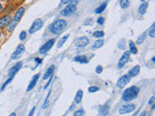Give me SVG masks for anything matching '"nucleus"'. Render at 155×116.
Instances as JSON below:
<instances>
[{
  "label": "nucleus",
  "mask_w": 155,
  "mask_h": 116,
  "mask_svg": "<svg viewBox=\"0 0 155 116\" xmlns=\"http://www.w3.org/2000/svg\"><path fill=\"white\" fill-rule=\"evenodd\" d=\"M79 3V0H73L72 2H70L69 4H67V6L61 11V16L62 17H71L72 15H74L77 11V5Z\"/></svg>",
  "instance_id": "obj_3"
},
{
  "label": "nucleus",
  "mask_w": 155,
  "mask_h": 116,
  "mask_svg": "<svg viewBox=\"0 0 155 116\" xmlns=\"http://www.w3.org/2000/svg\"><path fill=\"white\" fill-rule=\"evenodd\" d=\"M85 112L83 109H79V110H76L75 112H74V115L75 116H80V115H85Z\"/></svg>",
  "instance_id": "obj_33"
},
{
  "label": "nucleus",
  "mask_w": 155,
  "mask_h": 116,
  "mask_svg": "<svg viewBox=\"0 0 155 116\" xmlns=\"http://www.w3.org/2000/svg\"><path fill=\"white\" fill-rule=\"evenodd\" d=\"M54 69H55V67H54V65H51L50 68H48V69L47 70L46 74H45L44 76H43V79H44V80H46L47 79H48V77H50V76L53 74Z\"/></svg>",
  "instance_id": "obj_20"
},
{
  "label": "nucleus",
  "mask_w": 155,
  "mask_h": 116,
  "mask_svg": "<svg viewBox=\"0 0 155 116\" xmlns=\"http://www.w3.org/2000/svg\"><path fill=\"white\" fill-rule=\"evenodd\" d=\"M74 61L78 63H80V64H86L88 63V59L85 55H78L74 58Z\"/></svg>",
  "instance_id": "obj_18"
},
{
  "label": "nucleus",
  "mask_w": 155,
  "mask_h": 116,
  "mask_svg": "<svg viewBox=\"0 0 155 116\" xmlns=\"http://www.w3.org/2000/svg\"><path fill=\"white\" fill-rule=\"evenodd\" d=\"M1 36H2V33H1V31H0V38H1Z\"/></svg>",
  "instance_id": "obj_45"
},
{
  "label": "nucleus",
  "mask_w": 155,
  "mask_h": 116,
  "mask_svg": "<svg viewBox=\"0 0 155 116\" xmlns=\"http://www.w3.org/2000/svg\"><path fill=\"white\" fill-rule=\"evenodd\" d=\"M50 91L48 92V96H47V99L45 100L44 105H43V108H47L48 106V97H50Z\"/></svg>",
  "instance_id": "obj_35"
},
{
  "label": "nucleus",
  "mask_w": 155,
  "mask_h": 116,
  "mask_svg": "<svg viewBox=\"0 0 155 116\" xmlns=\"http://www.w3.org/2000/svg\"><path fill=\"white\" fill-rule=\"evenodd\" d=\"M129 48H130V51H129L130 53H132V54H137V52H138V48L136 47L135 42H133V41H130V42H129Z\"/></svg>",
  "instance_id": "obj_23"
},
{
  "label": "nucleus",
  "mask_w": 155,
  "mask_h": 116,
  "mask_svg": "<svg viewBox=\"0 0 155 116\" xmlns=\"http://www.w3.org/2000/svg\"><path fill=\"white\" fill-rule=\"evenodd\" d=\"M54 43H55V39H50L48 41H47V43H45L43 46L39 48V53L40 54H46L48 51L53 47Z\"/></svg>",
  "instance_id": "obj_5"
},
{
  "label": "nucleus",
  "mask_w": 155,
  "mask_h": 116,
  "mask_svg": "<svg viewBox=\"0 0 155 116\" xmlns=\"http://www.w3.org/2000/svg\"><path fill=\"white\" fill-rule=\"evenodd\" d=\"M13 79H14V77H9V79H8L7 80H6V81H5V83H4V84H3V85H2V87H1V91H3V90L5 89V87L7 86V85L9 84V83L12 81V80H13Z\"/></svg>",
  "instance_id": "obj_32"
},
{
  "label": "nucleus",
  "mask_w": 155,
  "mask_h": 116,
  "mask_svg": "<svg viewBox=\"0 0 155 116\" xmlns=\"http://www.w3.org/2000/svg\"><path fill=\"white\" fill-rule=\"evenodd\" d=\"M141 72V67L137 65V66H134L132 69L129 70V72H128V75L131 76V79L132 77H135V76H137L139 74H140Z\"/></svg>",
  "instance_id": "obj_15"
},
{
  "label": "nucleus",
  "mask_w": 155,
  "mask_h": 116,
  "mask_svg": "<svg viewBox=\"0 0 155 116\" xmlns=\"http://www.w3.org/2000/svg\"><path fill=\"white\" fill-rule=\"evenodd\" d=\"M43 25H44V22H43V21H42L41 18L35 19V21L32 22L30 28H29L28 33L29 34H34L35 32H37L38 30H40V29L43 27Z\"/></svg>",
  "instance_id": "obj_4"
},
{
  "label": "nucleus",
  "mask_w": 155,
  "mask_h": 116,
  "mask_svg": "<svg viewBox=\"0 0 155 116\" xmlns=\"http://www.w3.org/2000/svg\"><path fill=\"white\" fill-rule=\"evenodd\" d=\"M95 72H96V74H98V75H100L102 72H103V67L102 66H97L96 67V69H95Z\"/></svg>",
  "instance_id": "obj_37"
},
{
  "label": "nucleus",
  "mask_w": 155,
  "mask_h": 116,
  "mask_svg": "<svg viewBox=\"0 0 155 116\" xmlns=\"http://www.w3.org/2000/svg\"><path fill=\"white\" fill-rule=\"evenodd\" d=\"M141 2H144V0H141Z\"/></svg>",
  "instance_id": "obj_46"
},
{
  "label": "nucleus",
  "mask_w": 155,
  "mask_h": 116,
  "mask_svg": "<svg viewBox=\"0 0 155 116\" xmlns=\"http://www.w3.org/2000/svg\"><path fill=\"white\" fill-rule=\"evenodd\" d=\"M130 55H131V53L129 52V51H124V53L121 55L120 59H119L118 63H117V68H118V69L123 68L126 64L128 63V61L130 60Z\"/></svg>",
  "instance_id": "obj_9"
},
{
  "label": "nucleus",
  "mask_w": 155,
  "mask_h": 116,
  "mask_svg": "<svg viewBox=\"0 0 155 116\" xmlns=\"http://www.w3.org/2000/svg\"><path fill=\"white\" fill-rule=\"evenodd\" d=\"M82 97H83L82 90H78V92L76 93V96H75V104H80Z\"/></svg>",
  "instance_id": "obj_21"
},
{
  "label": "nucleus",
  "mask_w": 155,
  "mask_h": 116,
  "mask_svg": "<svg viewBox=\"0 0 155 116\" xmlns=\"http://www.w3.org/2000/svg\"><path fill=\"white\" fill-rule=\"evenodd\" d=\"M154 103H155V97L152 96V97H151V98H150L149 101H148V105H152L154 104Z\"/></svg>",
  "instance_id": "obj_40"
},
{
  "label": "nucleus",
  "mask_w": 155,
  "mask_h": 116,
  "mask_svg": "<svg viewBox=\"0 0 155 116\" xmlns=\"http://www.w3.org/2000/svg\"><path fill=\"white\" fill-rule=\"evenodd\" d=\"M100 90V87L99 86H90L88 88V92L89 93H95L97 91Z\"/></svg>",
  "instance_id": "obj_30"
},
{
  "label": "nucleus",
  "mask_w": 155,
  "mask_h": 116,
  "mask_svg": "<svg viewBox=\"0 0 155 116\" xmlns=\"http://www.w3.org/2000/svg\"><path fill=\"white\" fill-rule=\"evenodd\" d=\"M146 35H147V32H146V31L144 32V33L141 34V35H140V37L137 39V41H136L135 44H137V45H141V44H143L144 42L145 38H146Z\"/></svg>",
  "instance_id": "obj_25"
},
{
  "label": "nucleus",
  "mask_w": 155,
  "mask_h": 116,
  "mask_svg": "<svg viewBox=\"0 0 155 116\" xmlns=\"http://www.w3.org/2000/svg\"><path fill=\"white\" fill-rule=\"evenodd\" d=\"M109 112V105H103L99 108V114L100 115H108Z\"/></svg>",
  "instance_id": "obj_17"
},
{
  "label": "nucleus",
  "mask_w": 155,
  "mask_h": 116,
  "mask_svg": "<svg viewBox=\"0 0 155 116\" xmlns=\"http://www.w3.org/2000/svg\"><path fill=\"white\" fill-rule=\"evenodd\" d=\"M53 75H51L50 77H48V79H48V81L47 82V84L46 85H45V87H44V89H47L48 88V86H50V83H51V81H53Z\"/></svg>",
  "instance_id": "obj_36"
},
{
  "label": "nucleus",
  "mask_w": 155,
  "mask_h": 116,
  "mask_svg": "<svg viewBox=\"0 0 155 116\" xmlns=\"http://www.w3.org/2000/svg\"><path fill=\"white\" fill-rule=\"evenodd\" d=\"M2 10H3V6H2V4L0 3V13L2 12Z\"/></svg>",
  "instance_id": "obj_42"
},
{
  "label": "nucleus",
  "mask_w": 155,
  "mask_h": 116,
  "mask_svg": "<svg viewBox=\"0 0 155 116\" xmlns=\"http://www.w3.org/2000/svg\"><path fill=\"white\" fill-rule=\"evenodd\" d=\"M141 115H143V116L146 115V111H143V113H141Z\"/></svg>",
  "instance_id": "obj_43"
},
{
  "label": "nucleus",
  "mask_w": 155,
  "mask_h": 116,
  "mask_svg": "<svg viewBox=\"0 0 155 116\" xmlns=\"http://www.w3.org/2000/svg\"><path fill=\"white\" fill-rule=\"evenodd\" d=\"M148 35L150 38L155 37V23H152V25L150 26V29L148 30Z\"/></svg>",
  "instance_id": "obj_29"
},
{
  "label": "nucleus",
  "mask_w": 155,
  "mask_h": 116,
  "mask_svg": "<svg viewBox=\"0 0 155 116\" xmlns=\"http://www.w3.org/2000/svg\"><path fill=\"white\" fill-rule=\"evenodd\" d=\"M147 8H148V3L144 1V2L140 5V7H139V9H138L139 14H140L141 16H144L145 13H146Z\"/></svg>",
  "instance_id": "obj_16"
},
{
  "label": "nucleus",
  "mask_w": 155,
  "mask_h": 116,
  "mask_svg": "<svg viewBox=\"0 0 155 116\" xmlns=\"http://www.w3.org/2000/svg\"><path fill=\"white\" fill-rule=\"evenodd\" d=\"M39 79H40V74H36V75H35L33 77H32V79H31L30 83H29L28 86H27V89H26V91H27V92L31 91V90L34 88L35 85L37 84V81L39 80Z\"/></svg>",
  "instance_id": "obj_14"
},
{
  "label": "nucleus",
  "mask_w": 155,
  "mask_h": 116,
  "mask_svg": "<svg viewBox=\"0 0 155 116\" xmlns=\"http://www.w3.org/2000/svg\"><path fill=\"white\" fill-rule=\"evenodd\" d=\"M13 21V18L10 15H6L4 17L0 18V29L8 27V25L11 23Z\"/></svg>",
  "instance_id": "obj_13"
},
{
  "label": "nucleus",
  "mask_w": 155,
  "mask_h": 116,
  "mask_svg": "<svg viewBox=\"0 0 155 116\" xmlns=\"http://www.w3.org/2000/svg\"><path fill=\"white\" fill-rule=\"evenodd\" d=\"M117 47L119 50H125V47H126V41H125V39H120L118 42V44H117Z\"/></svg>",
  "instance_id": "obj_27"
},
{
  "label": "nucleus",
  "mask_w": 155,
  "mask_h": 116,
  "mask_svg": "<svg viewBox=\"0 0 155 116\" xmlns=\"http://www.w3.org/2000/svg\"><path fill=\"white\" fill-rule=\"evenodd\" d=\"M104 21H105V18H103V17H100L98 19H97V23H98V24H101V25L104 23Z\"/></svg>",
  "instance_id": "obj_38"
},
{
  "label": "nucleus",
  "mask_w": 155,
  "mask_h": 116,
  "mask_svg": "<svg viewBox=\"0 0 155 116\" xmlns=\"http://www.w3.org/2000/svg\"><path fill=\"white\" fill-rule=\"evenodd\" d=\"M34 111H35V106H33V108H32V109H31V110H30V112H29V116L33 115V113H34Z\"/></svg>",
  "instance_id": "obj_41"
},
{
  "label": "nucleus",
  "mask_w": 155,
  "mask_h": 116,
  "mask_svg": "<svg viewBox=\"0 0 155 116\" xmlns=\"http://www.w3.org/2000/svg\"><path fill=\"white\" fill-rule=\"evenodd\" d=\"M135 108H136V105L134 104H126V105H123L120 108H119L118 113L120 115L128 114V113H130V112H133L135 110Z\"/></svg>",
  "instance_id": "obj_8"
},
{
  "label": "nucleus",
  "mask_w": 155,
  "mask_h": 116,
  "mask_svg": "<svg viewBox=\"0 0 155 116\" xmlns=\"http://www.w3.org/2000/svg\"><path fill=\"white\" fill-rule=\"evenodd\" d=\"M24 12H25V8H24V7H19V8L17 10V12H16L14 18H13L12 22H14V23L18 24V22H19V21L21 19V18L23 17Z\"/></svg>",
  "instance_id": "obj_10"
},
{
  "label": "nucleus",
  "mask_w": 155,
  "mask_h": 116,
  "mask_svg": "<svg viewBox=\"0 0 155 116\" xmlns=\"http://www.w3.org/2000/svg\"><path fill=\"white\" fill-rule=\"evenodd\" d=\"M140 93V88L138 86H131L126 88L122 93V100L124 102H131L133 100L137 99V97Z\"/></svg>",
  "instance_id": "obj_2"
},
{
  "label": "nucleus",
  "mask_w": 155,
  "mask_h": 116,
  "mask_svg": "<svg viewBox=\"0 0 155 116\" xmlns=\"http://www.w3.org/2000/svg\"><path fill=\"white\" fill-rule=\"evenodd\" d=\"M107 4H108V3L107 2H103L101 5L100 6H98V7H97L96 9H95V14H101V13H103L105 11V9L107 8Z\"/></svg>",
  "instance_id": "obj_22"
},
{
  "label": "nucleus",
  "mask_w": 155,
  "mask_h": 116,
  "mask_svg": "<svg viewBox=\"0 0 155 116\" xmlns=\"http://www.w3.org/2000/svg\"><path fill=\"white\" fill-rule=\"evenodd\" d=\"M10 115H11V116H16V115H17V114H16V113H15V112H13V113H11V114H10Z\"/></svg>",
  "instance_id": "obj_44"
},
{
  "label": "nucleus",
  "mask_w": 155,
  "mask_h": 116,
  "mask_svg": "<svg viewBox=\"0 0 155 116\" xmlns=\"http://www.w3.org/2000/svg\"><path fill=\"white\" fill-rule=\"evenodd\" d=\"M21 66H22V62H21V61H19V62H18L15 66H13L11 69L9 70V72H8L9 77H14L16 75H17L18 71L21 69Z\"/></svg>",
  "instance_id": "obj_12"
},
{
  "label": "nucleus",
  "mask_w": 155,
  "mask_h": 116,
  "mask_svg": "<svg viewBox=\"0 0 155 116\" xmlns=\"http://www.w3.org/2000/svg\"><path fill=\"white\" fill-rule=\"evenodd\" d=\"M26 35H27V32L26 31H21V34H19V40L21 41H24L26 39Z\"/></svg>",
  "instance_id": "obj_31"
},
{
  "label": "nucleus",
  "mask_w": 155,
  "mask_h": 116,
  "mask_svg": "<svg viewBox=\"0 0 155 116\" xmlns=\"http://www.w3.org/2000/svg\"><path fill=\"white\" fill-rule=\"evenodd\" d=\"M67 27V21L65 19H56L51 22L48 26V31L53 35H59L65 30Z\"/></svg>",
  "instance_id": "obj_1"
},
{
  "label": "nucleus",
  "mask_w": 155,
  "mask_h": 116,
  "mask_svg": "<svg viewBox=\"0 0 155 116\" xmlns=\"http://www.w3.org/2000/svg\"><path fill=\"white\" fill-rule=\"evenodd\" d=\"M103 46H104V40L101 38V39L96 40L94 43H93L91 48H92V50H98V48H101Z\"/></svg>",
  "instance_id": "obj_19"
},
{
  "label": "nucleus",
  "mask_w": 155,
  "mask_h": 116,
  "mask_svg": "<svg viewBox=\"0 0 155 116\" xmlns=\"http://www.w3.org/2000/svg\"><path fill=\"white\" fill-rule=\"evenodd\" d=\"M119 5L121 9H127L130 6V0H119Z\"/></svg>",
  "instance_id": "obj_26"
},
{
  "label": "nucleus",
  "mask_w": 155,
  "mask_h": 116,
  "mask_svg": "<svg viewBox=\"0 0 155 116\" xmlns=\"http://www.w3.org/2000/svg\"><path fill=\"white\" fill-rule=\"evenodd\" d=\"M73 0H60V3L62 5H67V4H69L70 2H72Z\"/></svg>",
  "instance_id": "obj_39"
},
{
  "label": "nucleus",
  "mask_w": 155,
  "mask_h": 116,
  "mask_svg": "<svg viewBox=\"0 0 155 116\" xmlns=\"http://www.w3.org/2000/svg\"><path fill=\"white\" fill-rule=\"evenodd\" d=\"M89 44V39L85 37V36H82V37H80L75 40V46L77 47H86L87 45Z\"/></svg>",
  "instance_id": "obj_11"
},
{
  "label": "nucleus",
  "mask_w": 155,
  "mask_h": 116,
  "mask_svg": "<svg viewBox=\"0 0 155 116\" xmlns=\"http://www.w3.org/2000/svg\"><path fill=\"white\" fill-rule=\"evenodd\" d=\"M24 51H25L24 45H22V44L21 45H18V46L17 47V48H16V50L12 53L11 59L12 60H18V59H19V58L22 56V54L24 53Z\"/></svg>",
  "instance_id": "obj_6"
},
{
  "label": "nucleus",
  "mask_w": 155,
  "mask_h": 116,
  "mask_svg": "<svg viewBox=\"0 0 155 116\" xmlns=\"http://www.w3.org/2000/svg\"><path fill=\"white\" fill-rule=\"evenodd\" d=\"M130 80H131V76H129V75H123V76H121L118 79V80L116 81V86L118 87V88H124V87L128 84L129 82H130Z\"/></svg>",
  "instance_id": "obj_7"
},
{
  "label": "nucleus",
  "mask_w": 155,
  "mask_h": 116,
  "mask_svg": "<svg viewBox=\"0 0 155 116\" xmlns=\"http://www.w3.org/2000/svg\"><path fill=\"white\" fill-rule=\"evenodd\" d=\"M104 31H101V30H98V31H95V32H93V34H92V36L94 37V38H97V39H101L104 37Z\"/></svg>",
  "instance_id": "obj_28"
},
{
  "label": "nucleus",
  "mask_w": 155,
  "mask_h": 116,
  "mask_svg": "<svg viewBox=\"0 0 155 116\" xmlns=\"http://www.w3.org/2000/svg\"><path fill=\"white\" fill-rule=\"evenodd\" d=\"M68 38H69V35H68V34L67 35H64L62 38H60L59 41H58V43H57V47L58 48L62 47V46L66 43V41L68 40Z\"/></svg>",
  "instance_id": "obj_24"
},
{
  "label": "nucleus",
  "mask_w": 155,
  "mask_h": 116,
  "mask_svg": "<svg viewBox=\"0 0 155 116\" xmlns=\"http://www.w3.org/2000/svg\"><path fill=\"white\" fill-rule=\"evenodd\" d=\"M34 60H35V67L33 68V69H35V68H37V67L42 63V59H41V58L35 57V58H34Z\"/></svg>",
  "instance_id": "obj_34"
}]
</instances>
